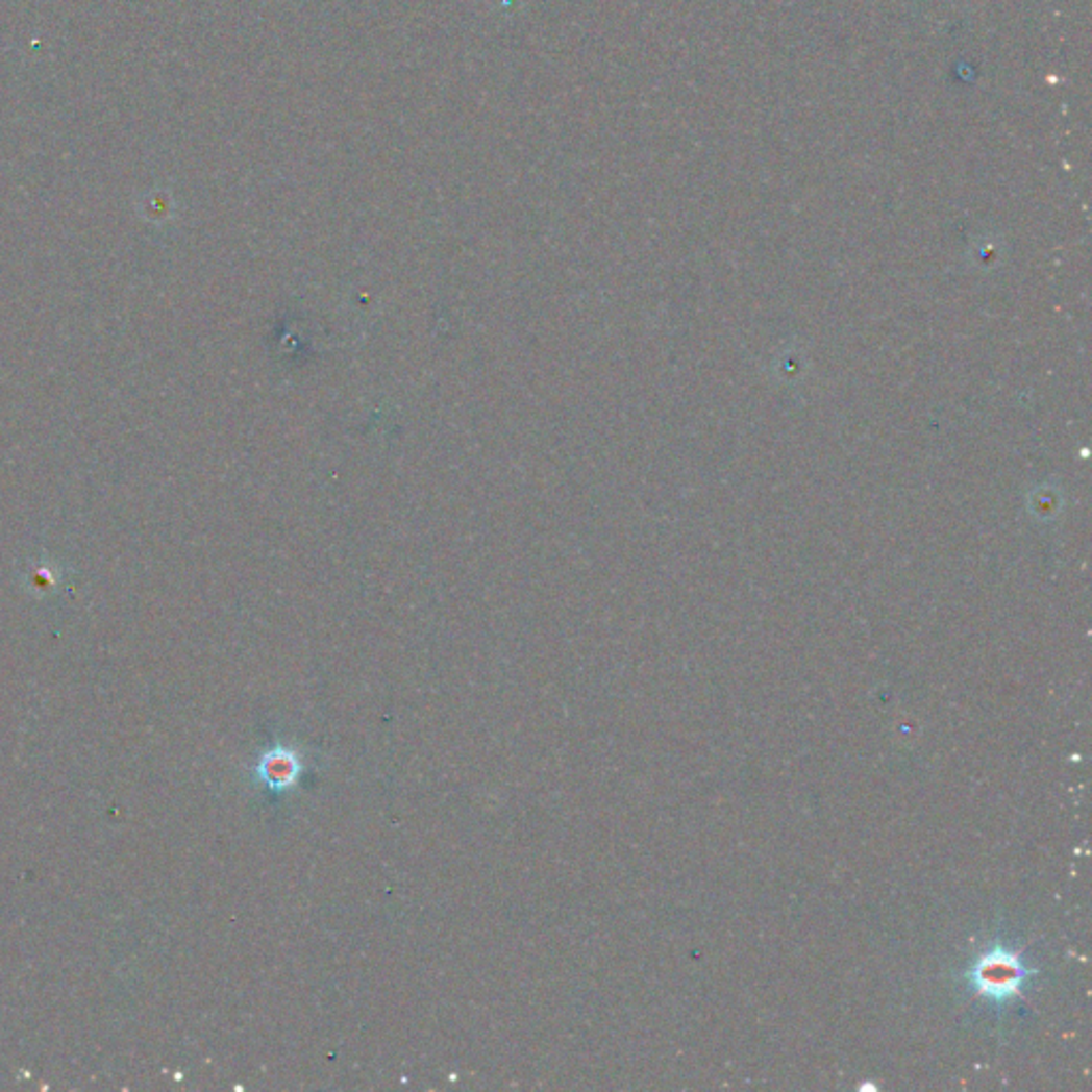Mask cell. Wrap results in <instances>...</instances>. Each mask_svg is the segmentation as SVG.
Here are the masks:
<instances>
[{"label": "cell", "instance_id": "7a4b0ae2", "mask_svg": "<svg viewBox=\"0 0 1092 1092\" xmlns=\"http://www.w3.org/2000/svg\"><path fill=\"white\" fill-rule=\"evenodd\" d=\"M301 772H303L301 753L284 745L267 749L254 768V775L258 784L273 794H284L293 790L301 777Z\"/></svg>", "mask_w": 1092, "mask_h": 1092}, {"label": "cell", "instance_id": "6da1fadb", "mask_svg": "<svg viewBox=\"0 0 1092 1092\" xmlns=\"http://www.w3.org/2000/svg\"><path fill=\"white\" fill-rule=\"evenodd\" d=\"M1035 975L1037 971L1024 963L1018 951L996 943L977 955L967 969L965 979L971 992L990 1000V1003L1003 1006L1020 996Z\"/></svg>", "mask_w": 1092, "mask_h": 1092}]
</instances>
